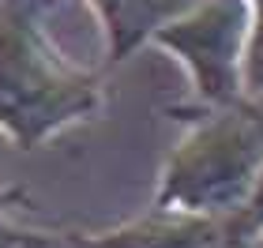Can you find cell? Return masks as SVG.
Instances as JSON below:
<instances>
[{"label": "cell", "instance_id": "cell-4", "mask_svg": "<svg viewBox=\"0 0 263 248\" xmlns=\"http://www.w3.org/2000/svg\"><path fill=\"white\" fill-rule=\"evenodd\" d=\"M71 248H233L226 215H188V211L151 207L113 230L71 233Z\"/></svg>", "mask_w": 263, "mask_h": 248}, {"label": "cell", "instance_id": "cell-5", "mask_svg": "<svg viewBox=\"0 0 263 248\" xmlns=\"http://www.w3.org/2000/svg\"><path fill=\"white\" fill-rule=\"evenodd\" d=\"M188 4L196 0H90L105 34V64L128 61L139 45L151 42V34L165 19H173Z\"/></svg>", "mask_w": 263, "mask_h": 248}, {"label": "cell", "instance_id": "cell-1", "mask_svg": "<svg viewBox=\"0 0 263 248\" xmlns=\"http://www.w3.org/2000/svg\"><path fill=\"white\" fill-rule=\"evenodd\" d=\"M49 0H0V136L38 150L105 105L98 72L71 64L45 27Z\"/></svg>", "mask_w": 263, "mask_h": 248}, {"label": "cell", "instance_id": "cell-8", "mask_svg": "<svg viewBox=\"0 0 263 248\" xmlns=\"http://www.w3.org/2000/svg\"><path fill=\"white\" fill-rule=\"evenodd\" d=\"M34 199L27 188H15V184H0V211L4 215H11V211H19V207H30Z\"/></svg>", "mask_w": 263, "mask_h": 248}, {"label": "cell", "instance_id": "cell-7", "mask_svg": "<svg viewBox=\"0 0 263 248\" xmlns=\"http://www.w3.org/2000/svg\"><path fill=\"white\" fill-rule=\"evenodd\" d=\"M0 248H71V233H57V230H30L11 222L0 211Z\"/></svg>", "mask_w": 263, "mask_h": 248}, {"label": "cell", "instance_id": "cell-6", "mask_svg": "<svg viewBox=\"0 0 263 248\" xmlns=\"http://www.w3.org/2000/svg\"><path fill=\"white\" fill-rule=\"evenodd\" d=\"M241 90L245 98H263V0H252V27L241 61Z\"/></svg>", "mask_w": 263, "mask_h": 248}, {"label": "cell", "instance_id": "cell-2", "mask_svg": "<svg viewBox=\"0 0 263 248\" xmlns=\"http://www.w3.org/2000/svg\"><path fill=\"white\" fill-rule=\"evenodd\" d=\"M184 136L165 155L154 207L188 215H233L263 173V98L196 105Z\"/></svg>", "mask_w": 263, "mask_h": 248}, {"label": "cell", "instance_id": "cell-3", "mask_svg": "<svg viewBox=\"0 0 263 248\" xmlns=\"http://www.w3.org/2000/svg\"><path fill=\"white\" fill-rule=\"evenodd\" d=\"M252 27V0H196L151 34V45L184 64L196 105L241 98V61Z\"/></svg>", "mask_w": 263, "mask_h": 248}]
</instances>
